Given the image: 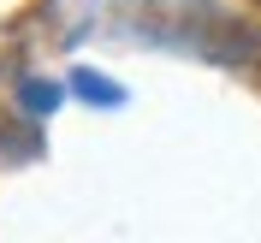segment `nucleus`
<instances>
[{
    "label": "nucleus",
    "mask_w": 261,
    "mask_h": 243,
    "mask_svg": "<svg viewBox=\"0 0 261 243\" xmlns=\"http://www.w3.org/2000/svg\"><path fill=\"white\" fill-rule=\"evenodd\" d=\"M77 89H83V95H101V101H113V95H119L113 83H101V77H89V71H77Z\"/></svg>",
    "instance_id": "obj_1"
},
{
    "label": "nucleus",
    "mask_w": 261,
    "mask_h": 243,
    "mask_svg": "<svg viewBox=\"0 0 261 243\" xmlns=\"http://www.w3.org/2000/svg\"><path fill=\"white\" fill-rule=\"evenodd\" d=\"M30 107H36V113H48V107H54V89H42V83H30Z\"/></svg>",
    "instance_id": "obj_2"
}]
</instances>
